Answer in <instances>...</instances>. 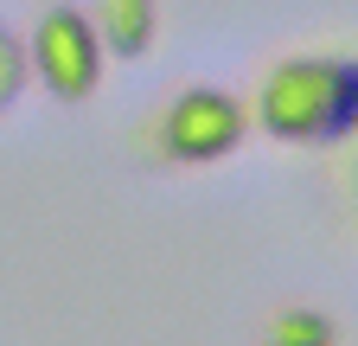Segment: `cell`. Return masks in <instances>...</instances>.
<instances>
[{
    "mask_svg": "<svg viewBox=\"0 0 358 346\" xmlns=\"http://www.w3.org/2000/svg\"><path fill=\"white\" fill-rule=\"evenodd\" d=\"M148 135L141 148L166 167H211V160H231L243 141H250V103L217 90V83H192V90H179L154 122H141Z\"/></svg>",
    "mask_w": 358,
    "mask_h": 346,
    "instance_id": "obj_1",
    "label": "cell"
},
{
    "mask_svg": "<svg viewBox=\"0 0 358 346\" xmlns=\"http://www.w3.org/2000/svg\"><path fill=\"white\" fill-rule=\"evenodd\" d=\"M327 103H333V52H294L268 64V77L256 83L250 122L275 141L327 148Z\"/></svg>",
    "mask_w": 358,
    "mask_h": 346,
    "instance_id": "obj_2",
    "label": "cell"
},
{
    "mask_svg": "<svg viewBox=\"0 0 358 346\" xmlns=\"http://www.w3.org/2000/svg\"><path fill=\"white\" fill-rule=\"evenodd\" d=\"M26 71L52 90L58 103H83L103 90V39L83 7H45L26 46Z\"/></svg>",
    "mask_w": 358,
    "mask_h": 346,
    "instance_id": "obj_3",
    "label": "cell"
},
{
    "mask_svg": "<svg viewBox=\"0 0 358 346\" xmlns=\"http://www.w3.org/2000/svg\"><path fill=\"white\" fill-rule=\"evenodd\" d=\"M96 39L115 58H148L160 39V0H96Z\"/></svg>",
    "mask_w": 358,
    "mask_h": 346,
    "instance_id": "obj_4",
    "label": "cell"
},
{
    "mask_svg": "<svg viewBox=\"0 0 358 346\" xmlns=\"http://www.w3.org/2000/svg\"><path fill=\"white\" fill-rule=\"evenodd\" d=\"M262 346H339V321L327 308H275L262 327Z\"/></svg>",
    "mask_w": 358,
    "mask_h": 346,
    "instance_id": "obj_5",
    "label": "cell"
},
{
    "mask_svg": "<svg viewBox=\"0 0 358 346\" xmlns=\"http://www.w3.org/2000/svg\"><path fill=\"white\" fill-rule=\"evenodd\" d=\"M358 135V52H333V103H327V148Z\"/></svg>",
    "mask_w": 358,
    "mask_h": 346,
    "instance_id": "obj_6",
    "label": "cell"
},
{
    "mask_svg": "<svg viewBox=\"0 0 358 346\" xmlns=\"http://www.w3.org/2000/svg\"><path fill=\"white\" fill-rule=\"evenodd\" d=\"M26 77H32V71H26V46H20L7 26H0V109L26 90Z\"/></svg>",
    "mask_w": 358,
    "mask_h": 346,
    "instance_id": "obj_7",
    "label": "cell"
},
{
    "mask_svg": "<svg viewBox=\"0 0 358 346\" xmlns=\"http://www.w3.org/2000/svg\"><path fill=\"white\" fill-rule=\"evenodd\" d=\"M339 193H345V205H352V219H358V135L339 148Z\"/></svg>",
    "mask_w": 358,
    "mask_h": 346,
    "instance_id": "obj_8",
    "label": "cell"
}]
</instances>
